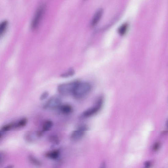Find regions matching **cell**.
I'll list each match as a JSON object with an SVG mask.
<instances>
[{
  "mask_svg": "<svg viewBox=\"0 0 168 168\" xmlns=\"http://www.w3.org/2000/svg\"><path fill=\"white\" fill-rule=\"evenodd\" d=\"M91 89V85L87 82H77L72 95L76 99L83 98L87 96Z\"/></svg>",
  "mask_w": 168,
  "mask_h": 168,
  "instance_id": "cell-1",
  "label": "cell"
},
{
  "mask_svg": "<svg viewBox=\"0 0 168 168\" xmlns=\"http://www.w3.org/2000/svg\"><path fill=\"white\" fill-rule=\"evenodd\" d=\"M103 99L102 98H99L95 105L86 110L80 115L82 118H87L91 117L96 114L102 107Z\"/></svg>",
  "mask_w": 168,
  "mask_h": 168,
  "instance_id": "cell-2",
  "label": "cell"
},
{
  "mask_svg": "<svg viewBox=\"0 0 168 168\" xmlns=\"http://www.w3.org/2000/svg\"><path fill=\"white\" fill-rule=\"evenodd\" d=\"M88 129V127L87 125H80L78 129L72 132L70 136L71 140L73 141H79L83 138Z\"/></svg>",
  "mask_w": 168,
  "mask_h": 168,
  "instance_id": "cell-3",
  "label": "cell"
},
{
  "mask_svg": "<svg viewBox=\"0 0 168 168\" xmlns=\"http://www.w3.org/2000/svg\"><path fill=\"white\" fill-rule=\"evenodd\" d=\"M77 83V82H73L61 84L58 86V91L63 96L72 95Z\"/></svg>",
  "mask_w": 168,
  "mask_h": 168,
  "instance_id": "cell-4",
  "label": "cell"
},
{
  "mask_svg": "<svg viewBox=\"0 0 168 168\" xmlns=\"http://www.w3.org/2000/svg\"><path fill=\"white\" fill-rule=\"evenodd\" d=\"M45 9V6L43 5L39 7L36 11L31 22V27L32 29L34 30L38 28L42 19Z\"/></svg>",
  "mask_w": 168,
  "mask_h": 168,
  "instance_id": "cell-5",
  "label": "cell"
},
{
  "mask_svg": "<svg viewBox=\"0 0 168 168\" xmlns=\"http://www.w3.org/2000/svg\"><path fill=\"white\" fill-rule=\"evenodd\" d=\"M62 104L61 99L57 96H54L49 99L43 106L45 110L50 109L54 110L59 108Z\"/></svg>",
  "mask_w": 168,
  "mask_h": 168,
  "instance_id": "cell-6",
  "label": "cell"
},
{
  "mask_svg": "<svg viewBox=\"0 0 168 168\" xmlns=\"http://www.w3.org/2000/svg\"><path fill=\"white\" fill-rule=\"evenodd\" d=\"M103 13V10L102 9H99L95 13L91 23L92 27L96 26L101 19Z\"/></svg>",
  "mask_w": 168,
  "mask_h": 168,
  "instance_id": "cell-7",
  "label": "cell"
},
{
  "mask_svg": "<svg viewBox=\"0 0 168 168\" xmlns=\"http://www.w3.org/2000/svg\"><path fill=\"white\" fill-rule=\"evenodd\" d=\"M60 151L59 150L56 149L45 153V156L52 160H56L59 158Z\"/></svg>",
  "mask_w": 168,
  "mask_h": 168,
  "instance_id": "cell-8",
  "label": "cell"
},
{
  "mask_svg": "<svg viewBox=\"0 0 168 168\" xmlns=\"http://www.w3.org/2000/svg\"><path fill=\"white\" fill-rule=\"evenodd\" d=\"M62 114L65 115H69L73 112V108L69 104H62L59 108Z\"/></svg>",
  "mask_w": 168,
  "mask_h": 168,
  "instance_id": "cell-9",
  "label": "cell"
},
{
  "mask_svg": "<svg viewBox=\"0 0 168 168\" xmlns=\"http://www.w3.org/2000/svg\"><path fill=\"white\" fill-rule=\"evenodd\" d=\"M28 120L26 118H24L19 121L15 122L14 129H19L25 126L27 123Z\"/></svg>",
  "mask_w": 168,
  "mask_h": 168,
  "instance_id": "cell-10",
  "label": "cell"
},
{
  "mask_svg": "<svg viewBox=\"0 0 168 168\" xmlns=\"http://www.w3.org/2000/svg\"><path fill=\"white\" fill-rule=\"evenodd\" d=\"M53 125V121L50 120H47L44 122L42 130L44 132L48 131L52 128Z\"/></svg>",
  "mask_w": 168,
  "mask_h": 168,
  "instance_id": "cell-11",
  "label": "cell"
},
{
  "mask_svg": "<svg viewBox=\"0 0 168 168\" xmlns=\"http://www.w3.org/2000/svg\"><path fill=\"white\" fill-rule=\"evenodd\" d=\"M29 162L32 165L37 166H40L42 165L41 162L38 159L32 155H30L28 157Z\"/></svg>",
  "mask_w": 168,
  "mask_h": 168,
  "instance_id": "cell-12",
  "label": "cell"
},
{
  "mask_svg": "<svg viewBox=\"0 0 168 168\" xmlns=\"http://www.w3.org/2000/svg\"><path fill=\"white\" fill-rule=\"evenodd\" d=\"M8 25V22L4 21L0 23V37L5 32Z\"/></svg>",
  "mask_w": 168,
  "mask_h": 168,
  "instance_id": "cell-13",
  "label": "cell"
},
{
  "mask_svg": "<svg viewBox=\"0 0 168 168\" xmlns=\"http://www.w3.org/2000/svg\"><path fill=\"white\" fill-rule=\"evenodd\" d=\"M32 132L28 131L25 135V139L28 142H32L35 139L34 136Z\"/></svg>",
  "mask_w": 168,
  "mask_h": 168,
  "instance_id": "cell-14",
  "label": "cell"
},
{
  "mask_svg": "<svg viewBox=\"0 0 168 168\" xmlns=\"http://www.w3.org/2000/svg\"><path fill=\"white\" fill-rule=\"evenodd\" d=\"M15 122H12L4 125L2 126L1 130L4 132L14 129Z\"/></svg>",
  "mask_w": 168,
  "mask_h": 168,
  "instance_id": "cell-15",
  "label": "cell"
},
{
  "mask_svg": "<svg viewBox=\"0 0 168 168\" xmlns=\"http://www.w3.org/2000/svg\"><path fill=\"white\" fill-rule=\"evenodd\" d=\"M49 140L51 142L54 144H58L59 143V139L58 136L56 135H51L50 136Z\"/></svg>",
  "mask_w": 168,
  "mask_h": 168,
  "instance_id": "cell-16",
  "label": "cell"
},
{
  "mask_svg": "<svg viewBox=\"0 0 168 168\" xmlns=\"http://www.w3.org/2000/svg\"><path fill=\"white\" fill-rule=\"evenodd\" d=\"M128 25L126 24L121 25L118 31L119 34L121 35L125 34L128 29Z\"/></svg>",
  "mask_w": 168,
  "mask_h": 168,
  "instance_id": "cell-17",
  "label": "cell"
},
{
  "mask_svg": "<svg viewBox=\"0 0 168 168\" xmlns=\"http://www.w3.org/2000/svg\"><path fill=\"white\" fill-rule=\"evenodd\" d=\"M74 70L70 69L67 72L63 74L62 77H67L70 76H71L74 74Z\"/></svg>",
  "mask_w": 168,
  "mask_h": 168,
  "instance_id": "cell-18",
  "label": "cell"
},
{
  "mask_svg": "<svg viewBox=\"0 0 168 168\" xmlns=\"http://www.w3.org/2000/svg\"><path fill=\"white\" fill-rule=\"evenodd\" d=\"M49 95L48 93L47 92H45L43 93L40 96V99L41 101L44 100L46 99L48 97Z\"/></svg>",
  "mask_w": 168,
  "mask_h": 168,
  "instance_id": "cell-19",
  "label": "cell"
},
{
  "mask_svg": "<svg viewBox=\"0 0 168 168\" xmlns=\"http://www.w3.org/2000/svg\"><path fill=\"white\" fill-rule=\"evenodd\" d=\"M160 147V144L158 142L154 144L153 149L154 151H157L159 148Z\"/></svg>",
  "mask_w": 168,
  "mask_h": 168,
  "instance_id": "cell-20",
  "label": "cell"
},
{
  "mask_svg": "<svg viewBox=\"0 0 168 168\" xmlns=\"http://www.w3.org/2000/svg\"><path fill=\"white\" fill-rule=\"evenodd\" d=\"M151 162L149 161L146 162L145 163V167L147 168L150 167L151 166Z\"/></svg>",
  "mask_w": 168,
  "mask_h": 168,
  "instance_id": "cell-21",
  "label": "cell"
},
{
  "mask_svg": "<svg viewBox=\"0 0 168 168\" xmlns=\"http://www.w3.org/2000/svg\"><path fill=\"white\" fill-rule=\"evenodd\" d=\"M4 133L5 132H4L2 131L1 130L0 131V139L2 138Z\"/></svg>",
  "mask_w": 168,
  "mask_h": 168,
  "instance_id": "cell-22",
  "label": "cell"
},
{
  "mask_svg": "<svg viewBox=\"0 0 168 168\" xmlns=\"http://www.w3.org/2000/svg\"><path fill=\"white\" fill-rule=\"evenodd\" d=\"M105 163H104V162H103V163H102V167H105Z\"/></svg>",
  "mask_w": 168,
  "mask_h": 168,
  "instance_id": "cell-23",
  "label": "cell"
},
{
  "mask_svg": "<svg viewBox=\"0 0 168 168\" xmlns=\"http://www.w3.org/2000/svg\"><path fill=\"white\" fill-rule=\"evenodd\" d=\"M2 159V155L1 153H0V162H1V160Z\"/></svg>",
  "mask_w": 168,
  "mask_h": 168,
  "instance_id": "cell-24",
  "label": "cell"
}]
</instances>
